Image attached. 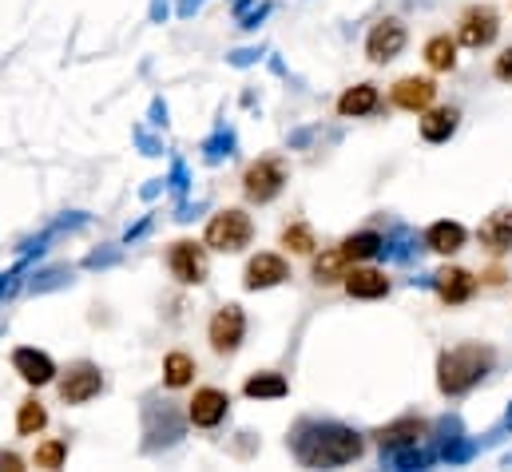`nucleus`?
Returning <instances> with one entry per match:
<instances>
[{
  "mask_svg": "<svg viewBox=\"0 0 512 472\" xmlns=\"http://www.w3.org/2000/svg\"><path fill=\"white\" fill-rule=\"evenodd\" d=\"M465 242H469V231L461 223H453V219H441V223L425 227V250H433V254L449 258V254L465 250Z\"/></svg>",
  "mask_w": 512,
  "mask_h": 472,
  "instance_id": "nucleus-20",
  "label": "nucleus"
},
{
  "mask_svg": "<svg viewBox=\"0 0 512 472\" xmlns=\"http://www.w3.org/2000/svg\"><path fill=\"white\" fill-rule=\"evenodd\" d=\"M366 453V441L346 425H302L294 437V457L306 469H338Z\"/></svg>",
  "mask_w": 512,
  "mask_h": 472,
  "instance_id": "nucleus-1",
  "label": "nucleus"
},
{
  "mask_svg": "<svg viewBox=\"0 0 512 472\" xmlns=\"http://www.w3.org/2000/svg\"><path fill=\"white\" fill-rule=\"evenodd\" d=\"M481 246L489 250V254H509L512 250V207H501V211H493L485 223H481Z\"/></svg>",
  "mask_w": 512,
  "mask_h": 472,
  "instance_id": "nucleus-19",
  "label": "nucleus"
},
{
  "mask_svg": "<svg viewBox=\"0 0 512 472\" xmlns=\"http://www.w3.org/2000/svg\"><path fill=\"white\" fill-rule=\"evenodd\" d=\"M104 393V369L96 361H72L56 377V397L60 405H88Z\"/></svg>",
  "mask_w": 512,
  "mask_h": 472,
  "instance_id": "nucleus-7",
  "label": "nucleus"
},
{
  "mask_svg": "<svg viewBox=\"0 0 512 472\" xmlns=\"http://www.w3.org/2000/svg\"><path fill=\"white\" fill-rule=\"evenodd\" d=\"M346 270H350V262H346V258H342V250L334 246V250H322V254H314L310 278H314L318 286H334V282H342V278H346Z\"/></svg>",
  "mask_w": 512,
  "mask_h": 472,
  "instance_id": "nucleus-26",
  "label": "nucleus"
},
{
  "mask_svg": "<svg viewBox=\"0 0 512 472\" xmlns=\"http://www.w3.org/2000/svg\"><path fill=\"white\" fill-rule=\"evenodd\" d=\"M203 242L215 250V254H243L251 242H255V219L243 211V207H223L207 219L203 227Z\"/></svg>",
  "mask_w": 512,
  "mask_h": 472,
  "instance_id": "nucleus-3",
  "label": "nucleus"
},
{
  "mask_svg": "<svg viewBox=\"0 0 512 472\" xmlns=\"http://www.w3.org/2000/svg\"><path fill=\"white\" fill-rule=\"evenodd\" d=\"M457 52H461V44H457V36H449V32H437V36L425 40V64H429L433 72H453V68H457Z\"/></svg>",
  "mask_w": 512,
  "mask_h": 472,
  "instance_id": "nucleus-23",
  "label": "nucleus"
},
{
  "mask_svg": "<svg viewBox=\"0 0 512 472\" xmlns=\"http://www.w3.org/2000/svg\"><path fill=\"white\" fill-rule=\"evenodd\" d=\"M389 274L385 270H374V266H350L346 270V278H342V290L350 294V298H358V302H378V298H385L389 294Z\"/></svg>",
  "mask_w": 512,
  "mask_h": 472,
  "instance_id": "nucleus-15",
  "label": "nucleus"
},
{
  "mask_svg": "<svg viewBox=\"0 0 512 472\" xmlns=\"http://www.w3.org/2000/svg\"><path fill=\"white\" fill-rule=\"evenodd\" d=\"M433 290H437V298H441L445 306H465V302H473V294H477V278H473V270H465V266H441V270L433 274Z\"/></svg>",
  "mask_w": 512,
  "mask_h": 472,
  "instance_id": "nucleus-14",
  "label": "nucleus"
},
{
  "mask_svg": "<svg viewBox=\"0 0 512 472\" xmlns=\"http://www.w3.org/2000/svg\"><path fill=\"white\" fill-rule=\"evenodd\" d=\"M429 433V421H421V417H401V421H393V425H382L378 433H374V441L382 445V453H393V449H417V441Z\"/></svg>",
  "mask_w": 512,
  "mask_h": 472,
  "instance_id": "nucleus-16",
  "label": "nucleus"
},
{
  "mask_svg": "<svg viewBox=\"0 0 512 472\" xmlns=\"http://www.w3.org/2000/svg\"><path fill=\"white\" fill-rule=\"evenodd\" d=\"M48 429V409H44V401L40 397H24L20 405H16V433L20 437H36V433H44Z\"/></svg>",
  "mask_w": 512,
  "mask_h": 472,
  "instance_id": "nucleus-27",
  "label": "nucleus"
},
{
  "mask_svg": "<svg viewBox=\"0 0 512 472\" xmlns=\"http://www.w3.org/2000/svg\"><path fill=\"white\" fill-rule=\"evenodd\" d=\"M497 36H501V16H497V8L473 4V8L461 12V20H457V44H461V48L481 52V48H489Z\"/></svg>",
  "mask_w": 512,
  "mask_h": 472,
  "instance_id": "nucleus-8",
  "label": "nucleus"
},
{
  "mask_svg": "<svg viewBox=\"0 0 512 472\" xmlns=\"http://www.w3.org/2000/svg\"><path fill=\"white\" fill-rule=\"evenodd\" d=\"M497 369V350L485 342H461L437 357V389L445 397H461L473 385H481Z\"/></svg>",
  "mask_w": 512,
  "mask_h": 472,
  "instance_id": "nucleus-2",
  "label": "nucleus"
},
{
  "mask_svg": "<svg viewBox=\"0 0 512 472\" xmlns=\"http://www.w3.org/2000/svg\"><path fill=\"white\" fill-rule=\"evenodd\" d=\"M167 270L179 286H203L211 274V246L203 238H175L167 246Z\"/></svg>",
  "mask_w": 512,
  "mask_h": 472,
  "instance_id": "nucleus-5",
  "label": "nucleus"
},
{
  "mask_svg": "<svg viewBox=\"0 0 512 472\" xmlns=\"http://www.w3.org/2000/svg\"><path fill=\"white\" fill-rule=\"evenodd\" d=\"M8 361H12V373H20V381L32 385V389L56 385V377H60L56 361L44 354V350H36V346H20V350H12Z\"/></svg>",
  "mask_w": 512,
  "mask_h": 472,
  "instance_id": "nucleus-12",
  "label": "nucleus"
},
{
  "mask_svg": "<svg viewBox=\"0 0 512 472\" xmlns=\"http://www.w3.org/2000/svg\"><path fill=\"white\" fill-rule=\"evenodd\" d=\"M0 469H4V472H20V469H24V457H20V453H8V449H0Z\"/></svg>",
  "mask_w": 512,
  "mask_h": 472,
  "instance_id": "nucleus-30",
  "label": "nucleus"
},
{
  "mask_svg": "<svg viewBox=\"0 0 512 472\" xmlns=\"http://www.w3.org/2000/svg\"><path fill=\"white\" fill-rule=\"evenodd\" d=\"M493 76H497L501 84H512V44L509 48H501V56L493 60Z\"/></svg>",
  "mask_w": 512,
  "mask_h": 472,
  "instance_id": "nucleus-29",
  "label": "nucleus"
},
{
  "mask_svg": "<svg viewBox=\"0 0 512 472\" xmlns=\"http://www.w3.org/2000/svg\"><path fill=\"white\" fill-rule=\"evenodd\" d=\"M457 127H461V108H425L421 112V139L425 143H449L453 135H457Z\"/></svg>",
  "mask_w": 512,
  "mask_h": 472,
  "instance_id": "nucleus-18",
  "label": "nucleus"
},
{
  "mask_svg": "<svg viewBox=\"0 0 512 472\" xmlns=\"http://www.w3.org/2000/svg\"><path fill=\"white\" fill-rule=\"evenodd\" d=\"M405 44H409V28L397 16H382L366 36V56L370 64H393L405 52Z\"/></svg>",
  "mask_w": 512,
  "mask_h": 472,
  "instance_id": "nucleus-9",
  "label": "nucleus"
},
{
  "mask_svg": "<svg viewBox=\"0 0 512 472\" xmlns=\"http://www.w3.org/2000/svg\"><path fill=\"white\" fill-rule=\"evenodd\" d=\"M278 246L286 250V254H302V258H314V250H318V235H314V227L310 223H286L282 227V235H278Z\"/></svg>",
  "mask_w": 512,
  "mask_h": 472,
  "instance_id": "nucleus-25",
  "label": "nucleus"
},
{
  "mask_svg": "<svg viewBox=\"0 0 512 472\" xmlns=\"http://www.w3.org/2000/svg\"><path fill=\"white\" fill-rule=\"evenodd\" d=\"M195 373H199V365H195V357L187 354V350L163 354V385H167V389H187V385H195Z\"/></svg>",
  "mask_w": 512,
  "mask_h": 472,
  "instance_id": "nucleus-22",
  "label": "nucleus"
},
{
  "mask_svg": "<svg viewBox=\"0 0 512 472\" xmlns=\"http://www.w3.org/2000/svg\"><path fill=\"white\" fill-rule=\"evenodd\" d=\"M243 393H247L251 401H282V397L290 393V381H286L282 373H274V369H258V373H251V377L243 381Z\"/></svg>",
  "mask_w": 512,
  "mask_h": 472,
  "instance_id": "nucleus-21",
  "label": "nucleus"
},
{
  "mask_svg": "<svg viewBox=\"0 0 512 472\" xmlns=\"http://www.w3.org/2000/svg\"><path fill=\"white\" fill-rule=\"evenodd\" d=\"M433 100H437V84L429 76H401L389 88V104L401 108V112H413V116H421L425 108H433Z\"/></svg>",
  "mask_w": 512,
  "mask_h": 472,
  "instance_id": "nucleus-13",
  "label": "nucleus"
},
{
  "mask_svg": "<svg viewBox=\"0 0 512 472\" xmlns=\"http://www.w3.org/2000/svg\"><path fill=\"white\" fill-rule=\"evenodd\" d=\"M338 250H342V258H346L350 266H358V262H370L374 254H382L385 238L378 235V231H358V235L342 238V242H338Z\"/></svg>",
  "mask_w": 512,
  "mask_h": 472,
  "instance_id": "nucleus-24",
  "label": "nucleus"
},
{
  "mask_svg": "<svg viewBox=\"0 0 512 472\" xmlns=\"http://www.w3.org/2000/svg\"><path fill=\"white\" fill-rule=\"evenodd\" d=\"M239 183H243V199H247L251 207L274 203V199L286 191V183H290L286 159H282V155H262L255 163H247V171H243Z\"/></svg>",
  "mask_w": 512,
  "mask_h": 472,
  "instance_id": "nucleus-4",
  "label": "nucleus"
},
{
  "mask_svg": "<svg viewBox=\"0 0 512 472\" xmlns=\"http://www.w3.org/2000/svg\"><path fill=\"white\" fill-rule=\"evenodd\" d=\"M382 108V92L378 84H354L338 96V116L342 119H366Z\"/></svg>",
  "mask_w": 512,
  "mask_h": 472,
  "instance_id": "nucleus-17",
  "label": "nucleus"
},
{
  "mask_svg": "<svg viewBox=\"0 0 512 472\" xmlns=\"http://www.w3.org/2000/svg\"><path fill=\"white\" fill-rule=\"evenodd\" d=\"M247 342V310L239 302H227L207 322V346L215 357H235Z\"/></svg>",
  "mask_w": 512,
  "mask_h": 472,
  "instance_id": "nucleus-6",
  "label": "nucleus"
},
{
  "mask_svg": "<svg viewBox=\"0 0 512 472\" xmlns=\"http://www.w3.org/2000/svg\"><path fill=\"white\" fill-rule=\"evenodd\" d=\"M64 461H68V441H60V437L36 445V453H32V465L36 469H60Z\"/></svg>",
  "mask_w": 512,
  "mask_h": 472,
  "instance_id": "nucleus-28",
  "label": "nucleus"
},
{
  "mask_svg": "<svg viewBox=\"0 0 512 472\" xmlns=\"http://www.w3.org/2000/svg\"><path fill=\"white\" fill-rule=\"evenodd\" d=\"M290 278V262L282 258V254H274V250H258L247 258V266H243V290H274V286H282Z\"/></svg>",
  "mask_w": 512,
  "mask_h": 472,
  "instance_id": "nucleus-10",
  "label": "nucleus"
},
{
  "mask_svg": "<svg viewBox=\"0 0 512 472\" xmlns=\"http://www.w3.org/2000/svg\"><path fill=\"white\" fill-rule=\"evenodd\" d=\"M227 413H231V393H223L219 385H203L187 401V421L195 429H219L227 421Z\"/></svg>",
  "mask_w": 512,
  "mask_h": 472,
  "instance_id": "nucleus-11",
  "label": "nucleus"
}]
</instances>
